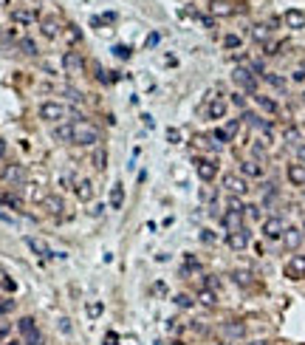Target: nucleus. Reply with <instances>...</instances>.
<instances>
[{"label":"nucleus","instance_id":"58","mask_svg":"<svg viewBox=\"0 0 305 345\" xmlns=\"http://www.w3.org/2000/svg\"><path fill=\"white\" fill-rule=\"evenodd\" d=\"M249 345H269V342H263V339H255V342H249Z\"/></svg>","mask_w":305,"mask_h":345},{"label":"nucleus","instance_id":"59","mask_svg":"<svg viewBox=\"0 0 305 345\" xmlns=\"http://www.w3.org/2000/svg\"><path fill=\"white\" fill-rule=\"evenodd\" d=\"M302 241H305V223H302Z\"/></svg>","mask_w":305,"mask_h":345},{"label":"nucleus","instance_id":"57","mask_svg":"<svg viewBox=\"0 0 305 345\" xmlns=\"http://www.w3.org/2000/svg\"><path fill=\"white\" fill-rule=\"evenodd\" d=\"M3 345H23V342H20V339H6Z\"/></svg>","mask_w":305,"mask_h":345},{"label":"nucleus","instance_id":"23","mask_svg":"<svg viewBox=\"0 0 305 345\" xmlns=\"http://www.w3.org/2000/svg\"><path fill=\"white\" fill-rule=\"evenodd\" d=\"M40 29H43V34L48 37V40L59 37V23L54 20V17H43V20H40Z\"/></svg>","mask_w":305,"mask_h":345},{"label":"nucleus","instance_id":"3","mask_svg":"<svg viewBox=\"0 0 305 345\" xmlns=\"http://www.w3.org/2000/svg\"><path fill=\"white\" fill-rule=\"evenodd\" d=\"M260 232H263V238H266V241H283V232H285V223H283V218H277V215H271V218H263V226H260Z\"/></svg>","mask_w":305,"mask_h":345},{"label":"nucleus","instance_id":"22","mask_svg":"<svg viewBox=\"0 0 305 345\" xmlns=\"http://www.w3.org/2000/svg\"><path fill=\"white\" fill-rule=\"evenodd\" d=\"M255 102L257 105H260V110H266V113H280V105H277L274 99H271V96H266V94H255Z\"/></svg>","mask_w":305,"mask_h":345},{"label":"nucleus","instance_id":"53","mask_svg":"<svg viewBox=\"0 0 305 345\" xmlns=\"http://www.w3.org/2000/svg\"><path fill=\"white\" fill-rule=\"evenodd\" d=\"M158 40H161V37H158V34H156V31H153V34H150V37H147V45H150V48H153V45H156V43H158Z\"/></svg>","mask_w":305,"mask_h":345},{"label":"nucleus","instance_id":"26","mask_svg":"<svg viewBox=\"0 0 305 345\" xmlns=\"http://www.w3.org/2000/svg\"><path fill=\"white\" fill-rule=\"evenodd\" d=\"M223 334H226V337H232V339H237V337H243V334H246V325L237 323V320H229V323H223Z\"/></svg>","mask_w":305,"mask_h":345},{"label":"nucleus","instance_id":"48","mask_svg":"<svg viewBox=\"0 0 305 345\" xmlns=\"http://www.w3.org/2000/svg\"><path fill=\"white\" fill-rule=\"evenodd\" d=\"M232 105H237V108H246V96H243V94H232Z\"/></svg>","mask_w":305,"mask_h":345},{"label":"nucleus","instance_id":"5","mask_svg":"<svg viewBox=\"0 0 305 345\" xmlns=\"http://www.w3.org/2000/svg\"><path fill=\"white\" fill-rule=\"evenodd\" d=\"M232 79L243 88V91H246V94H252V96L257 94V77L249 71V68H234V71H232Z\"/></svg>","mask_w":305,"mask_h":345},{"label":"nucleus","instance_id":"43","mask_svg":"<svg viewBox=\"0 0 305 345\" xmlns=\"http://www.w3.org/2000/svg\"><path fill=\"white\" fill-rule=\"evenodd\" d=\"M113 54H116L119 60H130V54H133V51H130L128 45H116V48H113Z\"/></svg>","mask_w":305,"mask_h":345},{"label":"nucleus","instance_id":"60","mask_svg":"<svg viewBox=\"0 0 305 345\" xmlns=\"http://www.w3.org/2000/svg\"><path fill=\"white\" fill-rule=\"evenodd\" d=\"M218 345H232V342H218Z\"/></svg>","mask_w":305,"mask_h":345},{"label":"nucleus","instance_id":"42","mask_svg":"<svg viewBox=\"0 0 305 345\" xmlns=\"http://www.w3.org/2000/svg\"><path fill=\"white\" fill-rule=\"evenodd\" d=\"M192 303H195V300H192L190 295H175V306H178V309H192Z\"/></svg>","mask_w":305,"mask_h":345},{"label":"nucleus","instance_id":"9","mask_svg":"<svg viewBox=\"0 0 305 345\" xmlns=\"http://www.w3.org/2000/svg\"><path fill=\"white\" fill-rule=\"evenodd\" d=\"M285 277L291 280H302L305 277V255H291L285 263Z\"/></svg>","mask_w":305,"mask_h":345},{"label":"nucleus","instance_id":"50","mask_svg":"<svg viewBox=\"0 0 305 345\" xmlns=\"http://www.w3.org/2000/svg\"><path fill=\"white\" fill-rule=\"evenodd\" d=\"M291 79H294V82H305V68H297V71L291 74Z\"/></svg>","mask_w":305,"mask_h":345},{"label":"nucleus","instance_id":"7","mask_svg":"<svg viewBox=\"0 0 305 345\" xmlns=\"http://www.w3.org/2000/svg\"><path fill=\"white\" fill-rule=\"evenodd\" d=\"M249 244H252V232H249L246 226H240V229H234V232H226V246L229 249L243 252Z\"/></svg>","mask_w":305,"mask_h":345},{"label":"nucleus","instance_id":"13","mask_svg":"<svg viewBox=\"0 0 305 345\" xmlns=\"http://www.w3.org/2000/svg\"><path fill=\"white\" fill-rule=\"evenodd\" d=\"M220 226L229 229V232L240 229V226H243V212H237V209H226V212L220 215Z\"/></svg>","mask_w":305,"mask_h":345},{"label":"nucleus","instance_id":"47","mask_svg":"<svg viewBox=\"0 0 305 345\" xmlns=\"http://www.w3.org/2000/svg\"><path fill=\"white\" fill-rule=\"evenodd\" d=\"M59 184H63V190H68L71 184H77V181H74V176H71V172H65L63 179H59Z\"/></svg>","mask_w":305,"mask_h":345},{"label":"nucleus","instance_id":"62","mask_svg":"<svg viewBox=\"0 0 305 345\" xmlns=\"http://www.w3.org/2000/svg\"><path fill=\"white\" fill-rule=\"evenodd\" d=\"M0 277H3V274H0Z\"/></svg>","mask_w":305,"mask_h":345},{"label":"nucleus","instance_id":"44","mask_svg":"<svg viewBox=\"0 0 305 345\" xmlns=\"http://www.w3.org/2000/svg\"><path fill=\"white\" fill-rule=\"evenodd\" d=\"M246 215H249V218H263V212H260V207H257V204H249V207H246Z\"/></svg>","mask_w":305,"mask_h":345},{"label":"nucleus","instance_id":"54","mask_svg":"<svg viewBox=\"0 0 305 345\" xmlns=\"http://www.w3.org/2000/svg\"><path fill=\"white\" fill-rule=\"evenodd\" d=\"M167 136H170V142H178V139H181V136H178V130H172V128L167 130Z\"/></svg>","mask_w":305,"mask_h":345},{"label":"nucleus","instance_id":"61","mask_svg":"<svg viewBox=\"0 0 305 345\" xmlns=\"http://www.w3.org/2000/svg\"><path fill=\"white\" fill-rule=\"evenodd\" d=\"M302 102H305V94H302Z\"/></svg>","mask_w":305,"mask_h":345},{"label":"nucleus","instance_id":"6","mask_svg":"<svg viewBox=\"0 0 305 345\" xmlns=\"http://www.w3.org/2000/svg\"><path fill=\"white\" fill-rule=\"evenodd\" d=\"M223 187L229 195H246L249 193V181L243 179L240 172H226L223 176Z\"/></svg>","mask_w":305,"mask_h":345},{"label":"nucleus","instance_id":"17","mask_svg":"<svg viewBox=\"0 0 305 345\" xmlns=\"http://www.w3.org/2000/svg\"><path fill=\"white\" fill-rule=\"evenodd\" d=\"M283 244H285V249H297V246L302 244V229H297V226H285Z\"/></svg>","mask_w":305,"mask_h":345},{"label":"nucleus","instance_id":"18","mask_svg":"<svg viewBox=\"0 0 305 345\" xmlns=\"http://www.w3.org/2000/svg\"><path fill=\"white\" fill-rule=\"evenodd\" d=\"M51 136L57 139V142H68V144H71V142H74V122L57 125V128L51 130Z\"/></svg>","mask_w":305,"mask_h":345},{"label":"nucleus","instance_id":"36","mask_svg":"<svg viewBox=\"0 0 305 345\" xmlns=\"http://www.w3.org/2000/svg\"><path fill=\"white\" fill-rule=\"evenodd\" d=\"M15 309H17V300H15V297H0V317L15 314Z\"/></svg>","mask_w":305,"mask_h":345},{"label":"nucleus","instance_id":"51","mask_svg":"<svg viewBox=\"0 0 305 345\" xmlns=\"http://www.w3.org/2000/svg\"><path fill=\"white\" fill-rule=\"evenodd\" d=\"M297 158H299V164H305V142L297 144Z\"/></svg>","mask_w":305,"mask_h":345},{"label":"nucleus","instance_id":"34","mask_svg":"<svg viewBox=\"0 0 305 345\" xmlns=\"http://www.w3.org/2000/svg\"><path fill=\"white\" fill-rule=\"evenodd\" d=\"M260 79H263V82H266V85L277 88V91H285V79L280 77V74H269V71H266V74H263Z\"/></svg>","mask_w":305,"mask_h":345},{"label":"nucleus","instance_id":"2","mask_svg":"<svg viewBox=\"0 0 305 345\" xmlns=\"http://www.w3.org/2000/svg\"><path fill=\"white\" fill-rule=\"evenodd\" d=\"M37 113H40V119H43V122H48V125H59V122L65 119V113H68V108H65L63 102L48 99V102H43V105H40V110H37Z\"/></svg>","mask_w":305,"mask_h":345},{"label":"nucleus","instance_id":"37","mask_svg":"<svg viewBox=\"0 0 305 345\" xmlns=\"http://www.w3.org/2000/svg\"><path fill=\"white\" fill-rule=\"evenodd\" d=\"M93 167H96V170H105L107 167V150L105 147H96V153H93Z\"/></svg>","mask_w":305,"mask_h":345},{"label":"nucleus","instance_id":"8","mask_svg":"<svg viewBox=\"0 0 305 345\" xmlns=\"http://www.w3.org/2000/svg\"><path fill=\"white\" fill-rule=\"evenodd\" d=\"M237 130H240V119H229L223 128H215V142L218 144H226V142H232L234 136H237Z\"/></svg>","mask_w":305,"mask_h":345},{"label":"nucleus","instance_id":"55","mask_svg":"<svg viewBox=\"0 0 305 345\" xmlns=\"http://www.w3.org/2000/svg\"><path fill=\"white\" fill-rule=\"evenodd\" d=\"M59 328H63L65 334H68V331H71V325H68V320H65V317H63V320H59Z\"/></svg>","mask_w":305,"mask_h":345},{"label":"nucleus","instance_id":"33","mask_svg":"<svg viewBox=\"0 0 305 345\" xmlns=\"http://www.w3.org/2000/svg\"><path fill=\"white\" fill-rule=\"evenodd\" d=\"M283 136H285V142L294 144V147H297V144H302V133H299L297 125H288V128L283 130Z\"/></svg>","mask_w":305,"mask_h":345},{"label":"nucleus","instance_id":"41","mask_svg":"<svg viewBox=\"0 0 305 345\" xmlns=\"http://www.w3.org/2000/svg\"><path fill=\"white\" fill-rule=\"evenodd\" d=\"M223 45H226V48H240L243 40L237 34H226V37H223Z\"/></svg>","mask_w":305,"mask_h":345},{"label":"nucleus","instance_id":"30","mask_svg":"<svg viewBox=\"0 0 305 345\" xmlns=\"http://www.w3.org/2000/svg\"><path fill=\"white\" fill-rule=\"evenodd\" d=\"M198 303H201V306H206V309H212V306H215V303H218V292H215V289H201V292H198Z\"/></svg>","mask_w":305,"mask_h":345},{"label":"nucleus","instance_id":"10","mask_svg":"<svg viewBox=\"0 0 305 345\" xmlns=\"http://www.w3.org/2000/svg\"><path fill=\"white\" fill-rule=\"evenodd\" d=\"M229 110L226 99H220V96H212L209 99V105H206V119H212V122H218V119H223Z\"/></svg>","mask_w":305,"mask_h":345},{"label":"nucleus","instance_id":"14","mask_svg":"<svg viewBox=\"0 0 305 345\" xmlns=\"http://www.w3.org/2000/svg\"><path fill=\"white\" fill-rule=\"evenodd\" d=\"M285 179H288L294 187H305V164H299V161L288 164L285 167Z\"/></svg>","mask_w":305,"mask_h":345},{"label":"nucleus","instance_id":"20","mask_svg":"<svg viewBox=\"0 0 305 345\" xmlns=\"http://www.w3.org/2000/svg\"><path fill=\"white\" fill-rule=\"evenodd\" d=\"M43 207L48 209L51 215H63L65 201H63V195H43Z\"/></svg>","mask_w":305,"mask_h":345},{"label":"nucleus","instance_id":"19","mask_svg":"<svg viewBox=\"0 0 305 345\" xmlns=\"http://www.w3.org/2000/svg\"><path fill=\"white\" fill-rule=\"evenodd\" d=\"M107 204H110V209H121V204H125V184H121V181H116L113 187H110Z\"/></svg>","mask_w":305,"mask_h":345},{"label":"nucleus","instance_id":"46","mask_svg":"<svg viewBox=\"0 0 305 345\" xmlns=\"http://www.w3.org/2000/svg\"><path fill=\"white\" fill-rule=\"evenodd\" d=\"M26 345H43V334L37 331V334H31V337H26Z\"/></svg>","mask_w":305,"mask_h":345},{"label":"nucleus","instance_id":"1","mask_svg":"<svg viewBox=\"0 0 305 345\" xmlns=\"http://www.w3.org/2000/svg\"><path fill=\"white\" fill-rule=\"evenodd\" d=\"M99 130L93 128L91 122H85V119H77L74 122V142L71 144H77V147H96L99 144Z\"/></svg>","mask_w":305,"mask_h":345},{"label":"nucleus","instance_id":"35","mask_svg":"<svg viewBox=\"0 0 305 345\" xmlns=\"http://www.w3.org/2000/svg\"><path fill=\"white\" fill-rule=\"evenodd\" d=\"M63 34H65V40H68V45H77L79 40H82V31H79V26H65Z\"/></svg>","mask_w":305,"mask_h":345},{"label":"nucleus","instance_id":"38","mask_svg":"<svg viewBox=\"0 0 305 345\" xmlns=\"http://www.w3.org/2000/svg\"><path fill=\"white\" fill-rule=\"evenodd\" d=\"M102 311H105V303L102 300H93V303H88V317H102Z\"/></svg>","mask_w":305,"mask_h":345},{"label":"nucleus","instance_id":"29","mask_svg":"<svg viewBox=\"0 0 305 345\" xmlns=\"http://www.w3.org/2000/svg\"><path fill=\"white\" fill-rule=\"evenodd\" d=\"M240 119L249 125V128H257V130H263V128H266V122H269V119H263L260 113H252V110H243Z\"/></svg>","mask_w":305,"mask_h":345},{"label":"nucleus","instance_id":"31","mask_svg":"<svg viewBox=\"0 0 305 345\" xmlns=\"http://www.w3.org/2000/svg\"><path fill=\"white\" fill-rule=\"evenodd\" d=\"M12 20L20 23V26H29V23L37 20V15H34V12H29V9H15V12H12Z\"/></svg>","mask_w":305,"mask_h":345},{"label":"nucleus","instance_id":"24","mask_svg":"<svg viewBox=\"0 0 305 345\" xmlns=\"http://www.w3.org/2000/svg\"><path fill=\"white\" fill-rule=\"evenodd\" d=\"M269 37H271V29L266 26V23H257V26H252V40L255 43H269Z\"/></svg>","mask_w":305,"mask_h":345},{"label":"nucleus","instance_id":"12","mask_svg":"<svg viewBox=\"0 0 305 345\" xmlns=\"http://www.w3.org/2000/svg\"><path fill=\"white\" fill-rule=\"evenodd\" d=\"M283 23H285V29H291V31L305 29V12H299V9H288V12L283 15Z\"/></svg>","mask_w":305,"mask_h":345},{"label":"nucleus","instance_id":"21","mask_svg":"<svg viewBox=\"0 0 305 345\" xmlns=\"http://www.w3.org/2000/svg\"><path fill=\"white\" fill-rule=\"evenodd\" d=\"M74 190H77V198H79V201H93V184H91V181H88V179H79L77 181V184H74Z\"/></svg>","mask_w":305,"mask_h":345},{"label":"nucleus","instance_id":"28","mask_svg":"<svg viewBox=\"0 0 305 345\" xmlns=\"http://www.w3.org/2000/svg\"><path fill=\"white\" fill-rule=\"evenodd\" d=\"M209 12H212L215 17H229L234 12L232 6H229L226 0H212V3H209Z\"/></svg>","mask_w":305,"mask_h":345},{"label":"nucleus","instance_id":"49","mask_svg":"<svg viewBox=\"0 0 305 345\" xmlns=\"http://www.w3.org/2000/svg\"><path fill=\"white\" fill-rule=\"evenodd\" d=\"M201 241H204V244H215V235H212V229H204V232H201Z\"/></svg>","mask_w":305,"mask_h":345},{"label":"nucleus","instance_id":"45","mask_svg":"<svg viewBox=\"0 0 305 345\" xmlns=\"http://www.w3.org/2000/svg\"><path fill=\"white\" fill-rule=\"evenodd\" d=\"M105 345H119V334H116V331H107V334H105Z\"/></svg>","mask_w":305,"mask_h":345},{"label":"nucleus","instance_id":"27","mask_svg":"<svg viewBox=\"0 0 305 345\" xmlns=\"http://www.w3.org/2000/svg\"><path fill=\"white\" fill-rule=\"evenodd\" d=\"M26 244H29V249H31V252L43 255V258H54V255H57V252H51L48 246H45L43 241H37V238H26Z\"/></svg>","mask_w":305,"mask_h":345},{"label":"nucleus","instance_id":"25","mask_svg":"<svg viewBox=\"0 0 305 345\" xmlns=\"http://www.w3.org/2000/svg\"><path fill=\"white\" fill-rule=\"evenodd\" d=\"M17 331H20V337H31V334H37L34 317H20V320H17Z\"/></svg>","mask_w":305,"mask_h":345},{"label":"nucleus","instance_id":"11","mask_svg":"<svg viewBox=\"0 0 305 345\" xmlns=\"http://www.w3.org/2000/svg\"><path fill=\"white\" fill-rule=\"evenodd\" d=\"M195 172H198L201 181H212L218 176V164H215L212 158H198L195 161Z\"/></svg>","mask_w":305,"mask_h":345},{"label":"nucleus","instance_id":"16","mask_svg":"<svg viewBox=\"0 0 305 345\" xmlns=\"http://www.w3.org/2000/svg\"><path fill=\"white\" fill-rule=\"evenodd\" d=\"M240 176H243V179H260V176H263L260 161H255V158H246V161H240Z\"/></svg>","mask_w":305,"mask_h":345},{"label":"nucleus","instance_id":"40","mask_svg":"<svg viewBox=\"0 0 305 345\" xmlns=\"http://www.w3.org/2000/svg\"><path fill=\"white\" fill-rule=\"evenodd\" d=\"M232 277H234V283H237V286H249V283H252V274H249V272H243V269L232 272Z\"/></svg>","mask_w":305,"mask_h":345},{"label":"nucleus","instance_id":"32","mask_svg":"<svg viewBox=\"0 0 305 345\" xmlns=\"http://www.w3.org/2000/svg\"><path fill=\"white\" fill-rule=\"evenodd\" d=\"M17 48H20L26 57H37V43L31 37H20V40H17Z\"/></svg>","mask_w":305,"mask_h":345},{"label":"nucleus","instance_id":"56","mask_svg":"<svg viewBox=\"0 0 305 345\" xmlns=\"http://www.w3.org/2000/svg\"><path fill=\"white\" fill-rule=\"evenodd\" d=\"M6 156V139H0V158Z\"/></svg>","mask_w":305,"mask_h":345},{"label":"nucleus","instance_id":"52","mask_svg":"<svg viewBox=\"0 0 305 345\" xmlns=\"http://www.w3.org/2000/svg\"><path fill=\"white\" fill-rule=\"evenodd\" d=\"M3 289H6V292H15L17 283H15V280H9V277H3Z\"/></svg>","mask_w":305,"mask_h":345},{"label":"nucleus","instance_id":"39","mask_svg":"<svg viewBox=\"0 0 305 345\" xmlns=\"http://www.w3.org/2000/svg\"><path fill=\"white\" fill-rule=\"evenodd\" d=\"M0 204H6V207L17 209V207H20V198H17V195H12V193H0Z\"/></svg>","mask_w":305,"mask_h":345},{"label":"nucleus","instance_id":"15","mask_svg":"<svg viewBox=\"0 0 305 345\" xmlns=\"http://www.w3.org/2000/svg\"><path fill=\"white\" fill-rule=\"evenodd\" d=\"M3 181H9V184H23L26 181V167L23 164H6V170H3Z\"/></svg>","mask_w":305,"mask_h":345},{"label":"nucleus","instance_id":"4","mask_svg":"<svg viewBox=\"0 0 305 345\" xmlns=\"http://www.w3.org/2000/svg\"><path fill=\"white\" fill-rule=\"evenodd\" d=\"M63 71L77 77V74L85 71V57L79 51H63Z\"/></svg>","mask_w":305,"mask_h":345}]
</instances>
